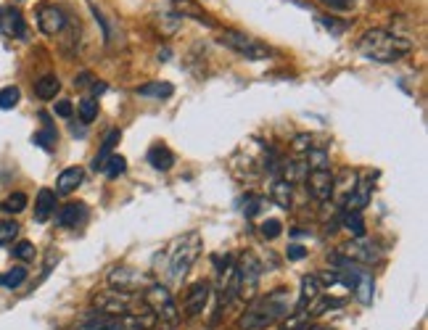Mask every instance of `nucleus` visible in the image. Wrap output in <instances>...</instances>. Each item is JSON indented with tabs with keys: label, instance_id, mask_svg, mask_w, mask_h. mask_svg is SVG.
Instances as JSON below:
<instances>
[{
	"label": "nucleus",
	"instance_id": "393cba45",
	"mask_svg": "<svg viewBox=\"0 0 428 330\" xmlns=\"http://www.w3.org/2000/svg\"><path fill=\"white\" fill-rule=\"evenodd\" d=\"M354 293H357V299L362 301V304H370V301H373V275H370L368 270L359 272L357 283H354Z\"/></svg>",
	"mask_w": 428,
	"mask_h": 330
},
{
	"label": "nucleus",
	"instance_id": "7ed1b4c3",
	"mask_svg": "<svg viewBox=\"0 0 428 330\" xmlns=\"http://www.w3.org/2000/svg\"><path fill=\"white\" fill-rule=\"evenodd\" d=\"M201 254V235L199 232H185L183 238L172 243L170 251V275L172 281H183L188 270L193 267V261L199 259Z\"/></svg>",
	"mask_w": 428,
	"mask_h": 330
},
{
	"label": "nucleus",
	"instance_id": "bb28decb",
	"mask_svg": "<svg viewBox=\"0 0 428 330\" xmlns=\"http://www.w3.org/2000/svg\"><path fill=\"white\" fill-rule=\"evenodd\" d=\"M344 228H347L354 238H362L365 235V220H362V211H344Z\"/></svg>",
	"mask_w": 428,
	"mask_h": 330
},
{
	"label": "nucleus",
	"instance_id": "49530a36",
	"mask_svg": "<svg viewBox=\"0 0 428 330\" xmlns=\"http://www.w3.org/2000/svg\"><path fill=\"white\" fill-rule=\"evenodd\" d=\"M103 90H106V85H103V82H93V93H96V95L103 93Z\"/></svg>",
	"mask_w": 428,
	"mask_h": 330
},
{
	"label": "nucleus",
	"instance_id": "c85d7f7f",
	"mask_svg": "<svg viewBox=\"0 0 428 330\" xmlns=\"http://www.w3.org/2000/svg\"><path fill=\"white\" fill-rule=\"evenodd\" d=\"M40 119L45 122V130H42V132H37V135H35V138H32V141H35V146H40V148L50 151V148H53V143H56V127H53V124H50V122H48V117H45V114H42Z\"/></svg>",
	"mask_w": 428,
	"mask_h": 330
},
{
	"label": "nucleus",
	"instance_id": "4468645a",
	"mask_svg": "<svg viewBox=\"0 0 428 330\" xmlns=\"http://www.w3.org/2000/svg\"><path fill=\"white\" fill-rule=\"evenodd\" d=\"M307 188L318 201H330L333 196V172L330 170H309Z\"/></svg>",
	"mask_w": 428,
	"mask_h": 330
},
{
	"label": "nucleus",
	"instance_id": "f3484780",
	"mask_svg": "<svg viewBox=\"0 0 428 330\" xmlns=\"http://www.w3.org/2000/svg\"><path fill=\"white\" fill-rule=\"evenodd\" d=\"M82 177H85V172H82L80 167H69V170H64L59 175V180H56V193H61V196L74 193V190L82 185Z\"/></svg>",
	"mask_w": 428,
	"mask_h": 330
},
{
	"label": "nucleus",
	"instance_id": "4be33fe9",
	"mask_svg": "<svg viewBox=\"0 0 428 330\" xmlns=\"http://www.w3.org/2000/svg\"><path fill=\"white\" fill-rule=\"evenodd\" d=\"M172 93H175V88H172L170 82H146V85L135 88V95H140V98H154V100L170 98Z\"/></svg>",
	"mask_w": 428,
	"mask_h": 330
},
{
	"label": "nucleus",
	"instance_id": "a878e982",
	"mask_svg": "<svg viewBox=\"0 0 428 330\" xmlns=\"http://www.w3.org/2000/svg\"><path fill=\"white\" fill-rule=\"evenodd\" d=\"M354 185H357V172H352V170H341L339 177H333V193L339 190L344 199L354 190Z\"/></svg>",
	"mask_w": 428,
	"mask_h": 330
},
{
	"label": "nucleus",
	"instance_id": "7c9ffc66",
	"mask_svg": "<svg viewBox=\"0 0 428 330\" xmlns=\"http://www.w3.org/2000/svg\"><path fill=\"white\" fill-rule=\"evenodd\" d=\"M344 304H347V299H320L309 307L307 314L309 317H320V314H325L328 310H339V307H344Z\"/></svg>",
	"mask_w": 428,
	"mask_h": 330
},
{
	"label": "nucleus",
	"instance_id": "37998d69",
	"mask_svg": "<svg viewBox=\"0 0 428 330\" xmlns=\"http://www.w3.org/2000/svg\"><path fill=\"white\" fill-rule=\"evenodd\" d=\"M56 114L64 117V119H69L71 114H74V106H71L69 100H59V103H56Z\"/></svg>",
	"mask_w": 428,
	"mask_h": 330
},
{
	"label": "nucleus",
	"instance_id": "a211bd4d",
	"mask_svg": "<svg viewBox=\"0 0 428 330\" xmlns=\"http://www.w3.org/2000/svg\"><path fill=\"white\" fill-rule=\"evenodd\" d=\"M320 290H323V285H320L318 275H304V278H301V288H299V301H296V310H304L307 304L318 301Z\"/></svg>",
	"mask_w": 428,
	"mask_h": 330
},
{
	"label": "nucleus",
	"instance_id": "5701e85b",
	"mask_svg": "<svg viewBox=\"0 0 428 330\" xmlns=\"http://www.w3.org/2000/svg\"><path fill=\"white\" fill-rule=\"evenodd\" d=\"M59 90H61V82L56 74H42L40 80L35 82V95L40 100H53L59 95Z\"/></svg>",
	"mask_w": 428,
	"mask_h": 330
},
{
	"label": "nucleus",
	"instance_id": "6ab92c4d",
	"mask_svg": "<svg viewBox=\"0 0 428 330\" xmlns=\"http://www.w3.org/2000/svg\"><path fill=\"white\" fill-rule=\"evenodd\" d=\"M53 211H56V190L42 188L37 193V201H35V220L48 222Z\"/></svg>",
	"mask_w": 428,
	"mask_h": 330
},
{
	"label": "nucleus",
	"instance_id": "a19ab883",
	"mask_svg": "<svg viewBox=\"0 0 428 330\" xmlns=\"http://www.w3.org/2000/svg\"><path fill=\"white\" fill-rule=\"evenodd\" d=\"M320 3L330 11H352V6H354V0H320Z\"/></svg>",
	"mask_w": 428,
	"mask_h": 330
},
{
	"label": "nucleus",
	"instance_id": "c03bdc74",
	"mask_svg": "<svg viewBox=\"0 0 428 330\" xmlns=\"http://www.w3.org/2000/svg\"><path fill=\"white\" fill-rule=\"evenodd\" d=\"M304 257H307V249H304V246H296V243H294V246H289V259H304Z\"/></svg>",
	"mask_w": 428,
	"mask_h": 330
},
{
	"label": "nucleus",
	"instance_id": "a18cd8bd",
	"mask_svg": "<svg viewBox=\"0 0 428 330\" xmlns=\"http://www.w3.org/2000/svg\"><path fill=\"white\" fill-rule=\"evenodd\" d=\"M74 82H77L80 88H85V85H90V74H88V71H85V74H80V77H77V80H74Z\"/></svg>",
	"mask_w": 428,
	"mask_h": 330
},
{
	"label": "nucleus",
	"instance_id": "2f4dec72",
	"mask_svg": "<svg viewBox=\"0 0 428 330\" xmlns=\"http://www.w3.org/2000/svg\"><path fill=\"white\" fill-rule=\"evenodd\" d=\"M125 170H127V161H125V156H120V153H111L109 159H106V164H103L106 177H120Z\"/></svg>",
	"mask_w": 428,
	"mask_h": 330
},
{
	"label": "nucleus",
	"instance_id": "0eeeda50",
	"mask_svg": "<svg viewBox=\"0 0 428 330\" xmlns=\"http://www.w3.org/2000/svg\"><path fill=\"white\" fill-rule=\"evenodd\" d=\"M236 275H238V293L251 299L257 293L259 278H262V261L254 254H243L241 261L236 264Z\"/></svg>",
	"mask_w": 428,
	"mask_h": 330
},
{
	"label": "nucleus",
	"instance_id": "cd10ccee",
	"mask_svg": "<svg viewBox=\"0 0 428 330\" xmlns=\"http://www.w3.org/2000/svg\"><path fill=\"white\" fill-rule=\"evenodd\" d=\"M280 330H312V317L307 314V310H296L289 320L283 322Z\"/></svg>",
	"mask_w": 428,
	"mask_h": 330
},
{
	"label": "nucleus",
	"instance_id": "f257e3e1",
	"mask_svg": "<svg viewBox=\"0 0 428 330\" xmlns=\"http://www.w3.org/2000/svg\"><path fill=\"white\" fill-rule=\"evenodd\" d=\"M357 50L365 59L376 61V64H394V61L405 59L412 50V42L407 37H402V35H394V32L368 30L362 35V40L357 42Z\"/></svg>",
	"mask_w": 428,
	"mask_h": 330
},
{
	"label": "nucleus",
	"instance_id": "f704fd0d",
	"mask_svg": "<svg viewBox=\"0 0 428 330\" xmlns=\"http://www.w3.org/2000/svg\"><path fill=\"white\" fill-rule=\"evenodd\" d=\"M0 206H3V211H8V214H19V211L27 209V196H24V193H11Z\"/></svg>",
	"mask_w": 428,
	"mask_h": 330
},
{
	"label": "nucleus",
	"instance_id": "c756f323",
	"mask_svg": "<svg viewBox=\"0 0 428 330\" xmlns=\"http://www.w3.org/2000/svg\"><path fill=\"white\" fill-rule=\"evenodd\" d=\"M27 281V267H11L6 275H0V285L3 288H19L21 283Z\"/></svg>",
	"mask_w": 428,
	"mask_h": 330
},
{
	"label": "nucleus",
	"instance_id": "72a5a7b5",
	"mask_svg": "<svg viewBox=\"0 0 428 330\" xmlns=\"http://www.w3.org/2000/svg\"><path fill=\"white\" fill-rule=\"evenodd\" d=\"M19 98H21L19 88H13V85H8V88H3V90H0V109H3V111L16 109V103H19Z\"/></svg>",
	"mask_w": 428,
	"mask_h": 330
},
{
	"label": "nucleus",
	"instance_id": "f8f14e48",
	"mask_svg": "<svg viewBox=\"0 0 428 330\" xmlns=\"http://www.w3.org/2000/svg\"><path fill=\"white\" fill-rule=\"evenodd\" d=\"M66 24V16L59 6H50V3H42L37 8V27H40L42 35H59Z\"/></svg>",
	"mask_w": 428,
	"mask_h": 330
},
{
	"label": "nucleus",
	"instance_id": "f03ea898",
	"mask_svg": "<svg viewBox=\"0 0 428 330\" xmlns=\"http://www.w3.org/2000/svg\"><path fill=\"white\" fill-rule=\"evenodd\" d=\"M291 312V296L286 288L270 290L265 299L254 301L249 310L241 314L238 330H265L275 320L286 317Z\"/></svg>",
	"mask_w": 428,
	"mask_h": 330
},
{
	"label": "nucleus",
	"instance_id": "ddd939ff",
	"mask_svg": "<svg viewBox=\"0 0 428 330\" xmlns=\"http://www.w3.org/2000/svg\"><path fill=\"white\" fill-rule=\"evenodd\" d=\"M339 254L352 261H357V264H373V261L381 257V251L376 249V243H368V240H349Z\"/></svg>",
	"mask_w": 428,
	"mask_h": 330
},
{
	"label": "nucleus",
	"instance_id": "e433bc0d",
	"mask_svg": "<svg viewBox=\"0 0 428 330\" xmlns=\"http://www.w3.org/2000/svg\"><path fill=\"white\" fill-rule=\"evenodd\" d=\"M259 232H262L267 240H275L280 232H283V225H280V220H265L259 225Z\"/></svg>",
	"mask_w": 428,
	"mask_h": 330
},
{
	"label": "nucleus",
	"instance_id": "39448f33",
	"mask_svg": "<svg viewBox=\"0 0 428 330\" xmlns=\"http://www.w3.org/2000/svg\"><path fill=\"white\" fill-rule=\"evenodd\" d=\"M219 42L225 48L236 50L238 56L249 61H265V59H272V50L265 45V42L254 40L251 35H243V32H236V30H225L219 35Z\"/></svg>",
	"mask_w": 428,
	"mask_h": 330
},
{
	"label": "nucleus",
	"instance_id": "aec40b11",
	"mask_svg": "<svg viewBox=\"0 0 428 330\" xmlns=\"http://www.w3.org/2000/svg\"><path fill=\"white\" fill-rule=\"evenodd\" d=\"M149 164L154 167V170H159V172H167V170H172L175 167V153H172L167 146H151V151H149Z\"/></svg>",
	"mask_w": 428,
	"mask_h": 330
},
{
	"label": "nucleus",
	"instance_id": "ea45409f",
	"mask_svg": "<svg viewBox=\"0 0 428 330\" xmlns=\"http://www.w3.org/2000/svg\"><path fill=\"white\" fill-rule=\"evenodd\" d=\"M320 24L325 27V30H330L333 35H341V32H347V21H339V19H333V16H320Z\"/></svg>",
	"mask_w": 428,
	"mask_h": 330
},
{
	"label": "nucleus",
	"instance_id": "79ce46f5",
	"mask_svg": "<svg viewBox=\"0 0 428 330\" xmlns=\"http://www.w3.org/2000/svg\"><path fill=\"white\" fill-rule=\"evenodd\" d=\"M309 148H312V138H309V135H299V138L294 141V151H296V153H307Z\"/></svg>",
	"mask_w": 428,
	"mask_h": 330
},
{
	"label": "nucleus",
	"instance_id": "1a4fd4ad",
	"mask_svg": "<svg viewBox=\"0 0 428 330\" xmlns=\"http://www.w3.org/2000/svg\"><path fill=\"white\" fill-rule=\"evenodd\" d=\"M0 32L13 40H27L30 37V27L24 21V13L19 8H0Z\"/></svg>",
	"mask_w": 428,
	"mask_h": 330
},
{
	"label": "nucleus",
	"instance_id": "20e7f679",
	"mask_svg": "<svg viewBox=\"0 0 428 330\" xmlns=\"http://www.w3.org/2000/svg\"><path fill=\"white\" fill-rule=\"evenodd\" d=\"M154 317L149 314H96L90 317L82 330H151Z\"/></svg>",
	"mask_w": 428,
	"mask_h": 330
},
{
	"label": "nucleus",
	"instance_id": "423d86ee",
	"mask_svg": "<svg viewBox=\"0 0 428 330\" xmlns=\"http://www.w3.org/2000/svg\"><path fill=\"white\" fill-rule=\"evenodd\" d=\"M143 301H146V307H149L161 322H167V325H178L180 320V312L175 307V299H172L170 288H164L159 283H151L146 293H143Z\"/></svg>",
	"mask_w": 428,
	"mask_h": 330
},
{
	"label": "nucleus",
	"instance_id": "58836bf2",
	"mask_svg": "<svg viewBox=\"0 0 428 330\" xmlns=\"http://www.w3.org/2000/svg\"><path fill=\"white\" fill-rule=\"evenodd\" d=\"M259 209H262V199H259V196H246V199H243V214H246L249 220L257 217Z\"/></svg>",
	"mask_w": 428,
	"mask_h": 330
},
{
	"label": "nucleus",
	"instance_id": "412c9836",
	"mask_svg": "<svg viewBox=\"0 0 428 330\" xmlns=\"http://www.w3.org/2000/svg\"><path fill=\"white\" fill-rule=\"evenodd\" d=\"M270 196H272V201L278 204L280 209H291V206H294V188H291L283 177H275V180H272Z\"/></svg>",
	"mask_w": 428,
	"mask_h": 330
},
{
	"label": "nucleus",
	"instance_id": "c9c22d12",
	"mask_svg": "<svg viewBox=\"0 0 428 330\" xmlns=\"http://www.w3.org/2000/svg\"><path fill=\"white\" fill-rule=\"evenodd\" d=\"M80 117H82V122H85V124L96 119V117H98V100H96V98H82L80 100Z\"/></svg>",
	"mask_w": 428,
	"mask_h": 330
},
{
	"label": "nucleus",
	"instance_id": "2eb2a0df",
	"mask_svg": "<svg viewBox=\"0 0 428 330\" xmlns=\"http://www.w3.org/2000/svg\"><path fill=\"white\" fill-rule=\"evenodd\" d=\"M85 220H88V206H85L82 201L61 206V211L56 214V222H59L61 228H77V225H82Z\"/></svg>",
	"mask_w": 428,
	"mask_h": 330
},
{
	"label": "nucleus",
	"instance_id": "4c0bfd02",
	"mask_svg": "<svg viewBox=\"0 0 428 330\" xmlns=\"http://www.w3.org/2000/svg\"><path fill=\"white\" fill-rule=\"evenodd\" d=\"M13 257L21 261H32L35 259V246H32L30 240H19V243L13 246Z\"/></svg>",
	"mask_w": 428,
	"mask_h": 330
},
{
	"label": "nucleus",
	"instance_id": "dca6fc26",
	"mask_svg": "<svg viewBox=\"0 0 428 330\" xmlns=\"http://www.w3.org/2000/svg\"><path fill=\"white\" fill-rule=\"evenodd\" d=\"M370 190H373V177L357 182V185H354V190H352L347 199H344V204H347V211H362V209H365V206H368V201H370Z\"/></svg>",
	"mask_w": 428,
	"mask_h": 330
},
{
	"label": "nucleus",
	"instance_id": "9d476101",
	"mask_svg": "<svg viewBox=\"0 0 428 330\" xmlns=\"http://www.w3.org/2000/svg\"><path fill=\"white\" fill-rule=\"evenodd\" d=\"M96 310L100 314H125L129 310V296L125 290H103L96 296Z\"/></svg>",
	"mask_w": 428,
	"mask_h": 330
},
{
	"label": "nucleus",
	"instance_id": "6e6552de",
	"mask_svg": "<svg viewBox=\"0 0 428 330\" xmlns=\"http://www.w3.org/2000/svg\"><path fill=\"white\" fill-rule=\"evenodd\" d=\"M109 283L114 290H125V293H129V290H138L140 285L149 288L151 278L146 272L135 270V267H114V270L109 272Z\"/></svg>",
	"mask_w": 428,
	"mask_h": 330
},
{
	"label": "nucleus",
	"instance_id": "9b49d317",
	"mask_svg": "<svg viewBox=\"0 0 428 330\" xmlns=\"http://www.w3.org/2000/svg\"><path fill=\"white\" fill-rule=\"evenodd\" d=\"M212 296V285L207 281L193 283L188 288V296H185V317H199L201 312L207 310Z\"/></svg>",
	"mask_w": 428,
	"mask_h": 330
},
{
	"label": "nucleus",
	"instance_id": "b1692460",
	"mask_svg": "<svg viewBox=\"0 0 428 330\" xmlns=\"http://www.w3.org/2000/svg\"><path fill=\"white\" fill-rule=\"evenodd\" d=\"M122 132L120 130H111L109 135H106V141H103V146L98 148V153H96V161H93V170L96 172H103V164H106V159L111 156V151H114V146L120 143Z\"/></svg>",
	"mask_w": 428,
	"mask_h": 330
},
{
	"label": "nucleus",
	"instance_id": "473e14b6",
	"mask_svg": "<svg viewBox=\"0 0 428 330\" xmlns=\"http://www.w3.org/2000/svg\"><path fill=\"white\" fill-rule=\"evenodd\" d=\"M19 235V222L13 220H0V246H8Z\"/></svg>",
	"mask_w": 428,
	"mask_h": 330
}]
</instances>
